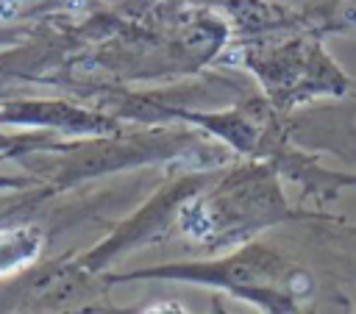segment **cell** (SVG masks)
<instances>
[]
</instances>
